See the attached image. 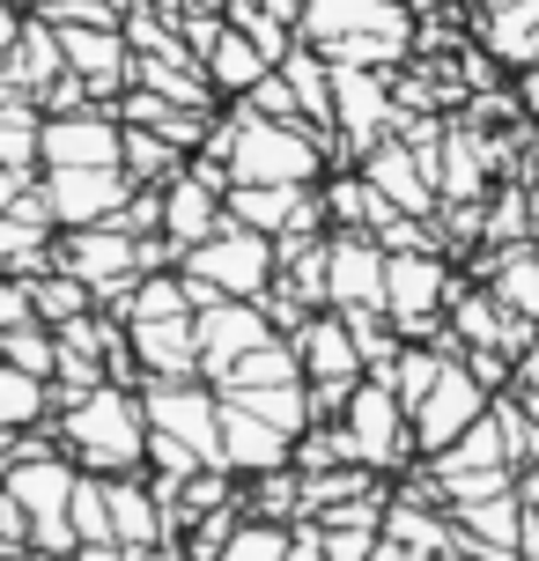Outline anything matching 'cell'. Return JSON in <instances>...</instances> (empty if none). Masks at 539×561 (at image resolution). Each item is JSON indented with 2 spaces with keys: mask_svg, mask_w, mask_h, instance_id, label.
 I'll use <instances>...</instances> for the list:
<instances>
[{
  "mask_svg": "<svg viewBox=\"0 0 539 561\" xmlns=\"http://www.w3.org/2000/svg\"><path fill=\"white\" fill-rule=\"evenodd\" d=\"M199 148L229 163V185H318L325 178V134L296 126V118H266L252 104L215 118Z\"/></svg>",
  "mask_w": 539,
  "mask_h": 561,
  "instance_id": "1",
  "label": "cell"
},
{
  "mask_svg": "<svg viewBox=\"0 0 539 561\" xmlns=\"http://www.w3.org/2000/svg\"><path fill=\"white\" fill-rule=\"evenodd\" d=\"M53 436L59 450L96 480H118V473H141L148 458V407H141V385H96L82 392L74 407H59L53 414Z\"/></svg>",
  "mask_w": 539,
  "mask_h": 561,
  "instance_id": "2",
  "label": "cell"
},
{
  "mask_svg": "<svg viewBox=\"0 0 539 561\" xmlns=\"http://www.w3.org/2000/svg\"><path fill=\"white\" fill-rule=\"evenodd\" d=\"M177 274H185V288H193V310H199V304H222V296H237V304H259V296L274 288V237L222 222L207 244L177 252Z\"/></svg>",
  "mask_w": 539,
  "mask_h": 561,
  "instance_id": "3",
  "label": "cell"
},
{
  "mask_svg": "<svg viewBox=\"0 0 539 561\" xmlns=\"http://www.w3.org/2000/svg\"><path fill=\"white\" fill-rule=\"evenodd\" d=\"M341 428H347V450H355V466L369 473H406L422 450H414V414H406V399L392 392V377H363L341 407Z\"/></svg>",
  "mask_w": 539,
  "mask_h": 561,
  "instance_id": "4",
  "label": "cell"
},
{
  "mask_svg": "<svg viewBox=\"0 0 539 561\" xmlns=\"http://www.w3.org/2000/svg\"><path fill=\"white\" fill-rule=\"evenodd\" d=\"M53 259H59L74 280H82L89 296H96V310H126L134 280H141V237H134V229H118V222L59 229Z\"/></svg>",
  "mask_w": 539,
  "mask_h": 561,
  "instance_id": "5",
  "label": "cell"
},
{
  "mask_svg": "<svg viewBox=\"0 0 539 561\" xmlns=\"http://www.w3.org/2000/svg\"><path fill=\"white\" fill-rule=\"evenodd\" d=\"M288 347H296V363H303V385H311L318 399V421H341L347 392L363 385V347H355V333H347L341 310H311L296 333H288Z\"/></svg>",
  "mask_w": 539,
  "mask_h": 561,
  "instance_id": "6",
  "label": "cell"
},
{
  "mask_svg": "<svg viewBox=\"0 0 539 561\" xmlns=\"http://www.w3.org/2000/svg\"><path fill=\"white\" fill-rule=\"evenodd\" d=\"M141 407H148V428L177 436L199 466H222V392L207 377H141Z\"/></svg>",
  "mask_w": 539,
  "mask_h": 561,
  "instance_id": "7",
  "label": "cell"
},
{
  "mask_svg": "<svg viewBox=\"0 0 539 561\" xmlns=\"http://www.w3.org/2000/svg\"><path fill=\"white\" fill-rule=\"evenodd\" d=\"M451 266L444 252H385V318L399 340H444V310H451Z\"/></svg>",
  "mask_w": 539,
  "mask_h": 561,
  "instance_id": "8",
  "label": "cell"
},
{
  "mask_svg": "<svg viewBox=\"0 0 539 561\" xmlns=\"http://www.w3.org/2000/svg\"><path fill=\"white\" fill-rule=\"evenodd\" d=\"M488 407H495V392H488L481 377L466 369V355H451V363H444V377H436V385L422 392V407H414V450H422V458L451 450L458 436L488 414Z\"/></svg>",
  "mask_w": 539,
  "mask_h": 561,
  "instance_id": "9",
  "label": "cell"
},
{
  "mask_svg": "<svg viewBox=\"0 0 539 561\" xmlns=\"http://www.w3.org/2000/svg\"><path fill=\"white\" fill-rule=\"evenodd\" d=\"M399 96L377 67H333V140L347 156H369L385 134H399Z\"/></svg>",
  "mask_w": 539,
  "mask_h": 561,
  "instance_id": "10",
  "label": "cell"
},
{
  "mask_svg": "<svg viewBox=\"0 0 539 561\" xmlns=\"http://www.w3.org/2000/svg\"><path fill=\"white\" fill-rule=\"evenodd\" d=\"M45 207H53L59 229H96V222H118V207L134 199V178L118 163H74V170H45Z\"/></svg>",
  "mask_w": 539,
  "mask_h": 561,
  "instance_id": "11",
  "label": "cell"
},
{
  "mask_svg": "<svg viewBox=\"0 0 539 561\" xmlns=\"http://www.w3.org/2000/svg\"><path fill=\"white\" fill-rule=\"evenodd\" d=\"M59 53H67V75L96 104H118L134 89V45L118 23H59Z\"/></svg>",
  "mask_w": 539,
  "mask_h": 561,
  "instance_id": "12",
  "label": "cell"
},
{
  "mask_svg": "<svg viewBox=\"0 0 539 561\" xmlns=\"http://www.w3.org/2000/svg\"><path fill=\"white\" fill-rule=\"evenodd\" d=\"M296 37H303V45H318V53H333V45H347V37L414 45V30H406V8H399V0H303Z\"/></svg>",
  "mask_w": 539,
  "mask_h": 561,
  "instance_id": "13",
  "label": "cell"
},
{
  "mask_svg": "<svg viewBox=\"0 0 539 561\" xmlns=\"http://www.w3.org/2000/svg\"><path fill=\"white\" fill-rule=\"evenodd\" d=\"M193 333H199V377L215 385L229 363H244L252 347H266L274 333V318H266V304H237V296H222V304H199L193 310Z\"/></svg>",
  "mask_w": 539,
  "mask_h": 561,
  "instance_id": "14",
  "label": "cell"
},
{
  "mask_svg": "<svg viewBox=\"0 0 539 561\" xmlns=\"http://www.w3.org/2000/svg\"><path fill=\"white\" fill-rule=\"evenodd\" d=\"M126 126L112 104H89V112H59L37 118V163L45 170H74V163H118Z\"/></svg>",
  "mask_w": 539,
  "mask_h": 561,
  "instance_id": "15",
  "label": "cell"
},
{
  "mask_svg": "<svg viewBox=\"0 0 539 561\" xmlns=\"http://www.w3.org/2000/svg\"><path fill=\"white\" fill-rule=\"evenodd\" d=\"M325 310H385V244L369 229L325 237Z\"/></svg>",
  "mask_w": 539,
  "mask_h": 561,
  "instance_id": "16",
  "label": "cell"
},
{
  "mask_svg": "<svg viewBox=\"0 0 539 561\" xmlns=\"http://www.w3.org/2000/svg\"><path fill=\"white\" fill-rule=\"evenodd\" d=\"M126 347H134L141 377H199L193 310H141V318H126Z\"/></svg>",
  "mask_w": 539,
  "mask_h": 561,
  "instance_id": "17",
  "label": "cell"
},
{
  "mask_svg": "<svg viewBox=\"0 0 539 561\" xmlns=\"http://www.w3.org/2000/svg\"><path fill=\"white\" fill-rule=\"evenodd\" d=\"M363 178L392 199L399 215H436V178H428L422 148H414L406 134H385V140H377V148L363 156Z\"/></svg>",
  "mask_w": 539,
  "mask_h": 561,
  "instance_id": "18",
  "label": "cell"
},
{
  "mask_svg": "<svg viewBox=\"0 0 539 561\" xmlns=\"http://www.w3.org/2000/svg\"><path fill=\"white\" fill-rule=\"evenodd\" d=\"M222 466L237 480L282 473V466H296V436H282L274 421H259V414H244V407L222 399Z\"/></svg>",
  "mask_w": 539,
  "mask_h": 561,
  "instance_id": "19",
  "label": "cell"
},
{
  "mask_svg": "<svg viewBox=\"0 0 539 561\" xmlns=\"http://www.w3.org/2000/svg\"><path fill=\"white\" fill-rule=\"evenodd\" d=\"M222 222H229V215H222V193H215V185H199L193 170H177L171 185H163V237H171V252L207 244Z\"/></svg>",
  "mask_w": 539,
  "mask_h": 561,
  "instance_id": "20",
  "label": "cell"
},
{
  "mask_svg": "<svg viewBox=\"0 0 539 561\" xmlns=\"http://www.w3.org/2000/svg\"><path fill=\"white\" fill-rule=\"evenodd\" d=\"M199 67H207V89H215V96H229V104H244V96H252V89L274 75V59L259 53V45H252L237 23L215 30V45L199 53Z\"/></svg>",
  "mask_w": 539,
  "mask_h": 561,
  "instance_id": "21",
  "label": "cell"
},
{
  "mask_svg": "<svg viewBox=\"0 0 539 561\" xmlns=\"http://www.w3.org/2000/svg\"><path fill=\"white\" fill-rule=\"evenodd\" d=\"M428 480H458V473H517L511 444H503V421H495V407H488L466 436H458L451 450H436V458H422Z\"/></svg>",
  "mask_w": 539,
  "mask_h": 561,
  "instance_id": "22",
  "label": "cell"
},
{
  "mask_svg": "<svg viewBox=\"0 0 539 561\" xmlns=\"http://www.w3.org/2000/svg\"><path fill=\"white\" fill-rule=\"evenodd\" d=\"M229 407H244V414H259V421H274L282 436H303L318 421V399H311V385L303 377H288V385H244V392H222Z\"/></svg>",
  "mask_w": 539,
  "mask_h": 561,
  "instance_id": "23",
  "label": "cell"
},
{
  "mask_svg": "<svg viewBox=\"0 0 539 561\" xmlns=\"http://www.w3.org/2000/svg\"><path fill=\"white\" fill-rule=\"evenodd\" d=\"M481 45H488V59H503V67H539V0L488 8Z\"/></svg>",
  "mask_w": 539,
  "mask_h": 561,
  "instance_id": "24",
  "label": "cell"
},
{
  "mask_svg": "<svg viewBox=\"0 0 539 561\" xmlns=\"http://www.w3.org/2000/svg\"><path fill=\"white\" fill-rule=\"evenodd\" d=\"M481 170H488L481 134H444V148H436V199L473 207V199H481Z\"/></svg>",
  "mask_w": 539,
  "mask_h": 561,
  "instance_id": "25",
  "label": "cell"
},
{
  "mask_svg": "<svg viewBox=\"0 0 539 561\" xmlns=\"http://www.w3.org/2000/svg\"><path fill=\"white\" fill-rule=\"evenodd\" d=\"M82 310H96V296H89L59 259L45 274H30V318H37V325H67V318H82Z\"/></svg>",
  "mask_w": 539,
  "mask_h": 561,
  "instance_id": "26",
  "label": "cell"
},
{
  "mask_svg": "<svg viewBox=\"0 0 539 561\" xmlns=\"http://www.w3.org/2000/svg\"><path fill=\"white\" fill-rule=\"evenodd\" d=\"M244 517H266V525H303V473L282 466V473L244 480Z\"/></svg>",
  "mask_w": 539,
  "mask_h": 561,
  "instance_id": "27",
  "label": "cell"
},
{
  "mask_svg": "<svg viewBox=\"0 0 539 561\" xmlns=\"http://www.w3.org/2000/svg\"><path fill=\"white\" fill-rule=\"evenodd\" d=\"M0 363L23 369V377H37V385H53L59 333H53V325H37V318H23V325H8V333H0Z\"/></svg>",
  "mask_w": 539,
  "mask_h": 561,
  "instance_id": "28",
  "label": "cell"
},
{
  "mask_svg": "<svg viewBox=\"0 0 539 561\" xmlns=\"http://www.w3.org/2000/svg\"><path fill=\"white\" fill-rule=\"evenodd\" d=\"M45 421H53V392L0 363V428H45Z\"/></svg>",
  "mask_w": 539,
  "mask_h": 561,
  "instance_id": "29",
  "label": "cell"
},
{
  "mask_svg": "<svg viewBox=\"0 0 539 561\" xmlns=\"http://www.w3.org/2000/svg\"><path fill=\"white\" fill-rule=\"evenodd\" d=\"M67 517H74V547H118V539H112V495H104V480H96V473H82Z\"/></svg>",
  "mask_w": 539,
  "mask_h": 561,
  "instance_id": "30",
  "label": "cell"
},
{
  "mask_svg": "<svg viewBox=\"0 0 539 561\" xmlns=\"http://www.w3.org/2000/svg\"><path fill=\"white\" fill-rule=\"evenodd\" d=\"M288 533H296V525H266V517H244V525L222 539V554H215V561H288Z\"/></svg>",
  "mask_w": 539,
  "mask_h": 561,
  "instance_id": "31",
  "label": "cell"
},
{
  "mask_svg": "<svg viewBox=\"0 0 539 561\" xmlns=\"http://www.w3.org/2000/svg\"><path fill=\"white\" fill-rule=\"evenodd\" d=\"M318 533H325V561H369L377 554V525H318Z\"/></svg>",
  "mask_w": 539,
  "mask_h": 561,
  "instance_id": "32",
  "label": "cell"
},
{
  "mask_svg": "<svg viewBox=\"0 0 539 561\" xmlns=\"http://www.w3.org/2000/svg\"><path fill=\"white\" fill-rule=\"evenodd\" d=\"M511 399H517V407H525V414L539 421V333L525 340V347H517V369H511Z\"/></svg>",
  "mask_w": 539,
  "mask_h": 561,
  "instance_id": "33",
  "label": "cell"
},
{
  "mask_svg": "<svg viewBox=\"0 0 539 561\" xmlns=\"http://www.w3.org/2000/svg\"><path fill=\"white\" fill-rule=\"evenodd\" d=\"M244 104H252V112H266V118H296V126H303V112H296V89H288L282 67H274V75H266V82H259Z\"/></svg>",
  "mask_w": 539,
  "mask_h": 561,
  "instance_id": "34",
  "label": "cell"
},
{
  "mask_svg": "<svg viewBox=\"0 0 539 561\" xmlns=\"http://www.w3.org/2000/svg\"><path fill=\"white\" fill-rule=\"evenodd\" d=\"M23 318H30V280L0 266V333H8V325H23Z\"/></svg>",
  "mask_w": 539,
  "mask_h": 561,
  "instance_id": "35",
  "label": "cell"
},
{
  "mask_svg": "<svg viewBox=\"0 0 539 561\" xmlns=\"http://www.w3.org/2000/svg\"><path fill=\"white\" fill-rule=\"evenodd\" d=\"M30 185H37V170H30V163H0V215H8Z\"/></svg>",
  "mask_w": 539,
  "mask_h": 561,
  "instance_id": "36",
  "label": "cell"
},
{
  "mask_svg": "<svg viewBox=\"0 0 539 561\" xmlns=\"http://www.w3.org/2000/svg\"><path fill=\"white\" fill-rule=\"evenodd\" d=\"M288 561H325V533H318L311 517H303V525L288 533Z\"/></svg>",
  "mask_w": 539,
  "mask_h": 561,
  "instance_id": "37",
  "label": "cell"
},
{
  "mask_svg": "<svg viewBox=\"0 0 539 561\" xmlns=\"http://www.w3.org/2000/svg\"><path fill=\"white\" fill-rule=\"evenodd\" d=\"M369 561H422V554H406L399 539H377V554H369Z\"/></svg>",
  "mask_w": 539,
  "mask_h": 561,
  "instance_id": "38",
  "label": "cell"
},
{
  "mask_svg": "<svg viewBox=\"0 0 539 561\" xmlns=\"http://www.w3.org/2000/svg\"><path fill=\"white\" fill-rule=\"evenodd\" d=\"M0 561H45L37 547H0Z\"/></svg>",
  "mask_w": 539,
  "mask_h": 561,
  "instance_id": "39",
  "label": "cell"
},
{
  "mask_svg": "<svg viewBox=\"0 0 539 561\" xmlns=\"http://www.w3.org/2000/svg\"><path fill=\"white\" fill-rule=\"evenodd\" d=\"M436 561H473V554H458V547H451V554H436Z\"/></svg>",
  "mask_w": 539,
  "mask_h": 561,
  "instance_id": "40",
  "label": "cell"
},
{
  "mask_svg": "<svg viewBox=\"0 0 539 561\" xmlns=\"http://www.w3.org/2000/svg\"><path fill=\"white\" fill-rule=\"evenodd\" d=\"M532 237H539V193H532Z\"/></svg>",
  "mask_w": 539,
  "mask_h": 561,
  "instance_id": "41",
  "label": "cell"
},
{
  "mask_svg": "<svg viewBox=\"0 0 539 561\" xmlns=\"http://www.w3.org/2000/svg\"><path fill=\"white\" fill-rule=\"evenodd\" d=\"M481 8H517V0H481Z\"/></svg>",
  "mask_w": 539,
  "mask_h": 561,
  "instance_id": "42",
  "label": "cell"
}]
</instances>
